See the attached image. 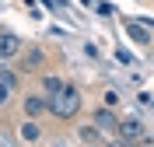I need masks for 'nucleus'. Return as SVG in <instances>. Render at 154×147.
<instances>
[{"instance_id": "nucleus-10", "label": "nucleus", "mask_w": 154, "mask_h": 147, "mask_svg": "<svg viewBox=\"0 0 154 147\" xmlns=\"http://www.w3.org/2000/svg\"><path fill=\"white\" fill-rule=\"evenodd\" d=\"M126 35H130V39H137L140 46H147V42H151V35H147V32L137 25V21H126Z\"/></svg>"}, {"instance_id": "nucleus-1", "label": "nucleus", "mask_w": 154, "mask_h": 147, "mask_svg": "<svg viewBox=\"0 0 154 147\" xmlns=\"http://www.w3.org/2000/svg\"><path fill=\"white\" fill-rule=\"evenodd\" d=\"M49 112H53L56 119H63V123H67V119H74L77 112H81V91H77L74 84H63V91H60V95L49 98Z\"/></svg>"}, {"instance_id": "nucleus-8", "label": "nucleus", "mask_w": 154, "mask_h": 147, "mask_svg": "<svg viewBox=\"0 0 154 147\" xmlns=\"http://www.w3.org/2000/svg\"><path fill=\"white\" fill-rule=\"evenodd\" d=\"M42 60H46L42 49H28V53H21V70H38Z\"/></svg>"}, {"instance_id": "nucleus-12", "label": "nucleus", "mask_w": 154, "mask_h": 147, "mask_svg": "<svg viewBox=\"0 0 154 147\" xmlns=\"http://www.w3.org/2000/svg\"><path fill=\"white\" fill-rule=\"evenodd\" d=\"M102 102H105V105H112V109H116V105H119V95H116V91H112V88H109V91H105V95H102Z\"/></svg>"}, {"instance_id": "nucleus-5", "label": "nucleus", "mask_w": 154, "mask_h": 147, "mask_svg": "<svg viewBox=\"0 0 154 147\" xmlns=\"http://www.w3.org/2000/svg\"><path fill=\"white\" fill-rule=\"evenodd\" d=\"M21 109H25V116L28 119H42L49 112V98H38V95H28L25 102H21Z\"/></svg>"}, {"instance_id": "nucleus-11", "label": "nucleus", "mask_w": 154, "mask_h": 147, "mask_svg": "<svg viewBox=\"0 0 154 147\" xmlns=\"http://www.w3.org/2000/svg\"><path fill=\"white\" fill-rule=\"evenodd\" d=\"M11 95H14V88H11L7 81H0V105H4V102H11Z\"/></svg>"}, {"instance_id": "nucleus-13", "label": "nucleus", "mask_w": 154, "mask_h": 147, "mask_svg": "<svg viewBox=\"0 0 154 147\" xmlns=\"http://www.w3.org/2000/svg\"><path fill=\"white\" fill-rule=\"evenodd\" d=\"M0 81H7L11 88H18V77H14V74H11V70H0Z\"/></svg>"}, {"instance_id": "nucleus-4", "label": "nucleus", "mask_w": 154, "mask_h": 147, "mask_svg": "<svg viewBox=\"0 0 154 147\" xmlns=\"http://www.w3.org/2000/svg\"><path fill=\"white\" fill-rule=\"evenodd\" d=\"M21 56V39L14 32H0V60H14Z\"/></svg>"}, {"instance_id": "nucleus-9", "label": "nucleus", "mask_w": 154, "mask_h": 147, "mask_svg": "<svg viewBox=\"0 0 154 147\" xmlns=\"http://www.w3.org/2000/svg\"><path fill=\"white\" fill-rule=\"evenodd\" d=\"M42 88H46V98L60 95V91H63V77H60V74H46V77H42Z\"/></svg>"}, {"instance_id": "nucleus-7", "label": "nucleus", "mask_w": 154, "mask_h": 147, "mask_svg": "<svg viewBox=\"0 0 154 147\" xmlns=\"http://www.w3.org/2000/svg\"><path fill=\"white\" fill-rule=\"evenodd\" d=\"M21 140H25V144H38V140H42V126H38L35 119H28V123H21Z\"/></svg>"}, {"instance_id": "nucleus-3", "label": "nucleus", "mask_w": 154, "mask_h": 147, "mask_svg": "<svg viewBox=\"0 0 154 147\" xmlns=\"http://www.w3.org/2000/svg\"><path fill=\"white\" fill-rule=\"evenodd\" d=\"M95 126L102 130V133H116V130H119V116H116V109H112V105L95 109Z\"/></svg>"}, {"instance_id": "nucleus-6", "label": "nucleus", "mask_w": 154, "mask_h": 147, "mask_svg": "<svg viewBox=\"0 0 154 147\" xmlns=\"http://www.w3.org/2000/svg\"><path fill=\"white\" fill-rule=\"evenodd\" d=\"M77 140H81V144H88V147H95V144L102 147V144H105V133L91 123V126H81V130H77Z\"/></svg>"}, {"instance_id": "nucleus-2", "label": "nucleus", "mask_w": 154, "mask_h": 147, "mask_svg": "<svg viewBox=\"0 0 154 147\" xmlns=\"http://www.w3.org/2000/svg\"><path fill=\"white\" fill-rule=\"evenodd\" d=\"M116 133H119L123 144H137V140H144V123L137 116H126V119H119V130Z\"/></svg>"}]
</instances>
